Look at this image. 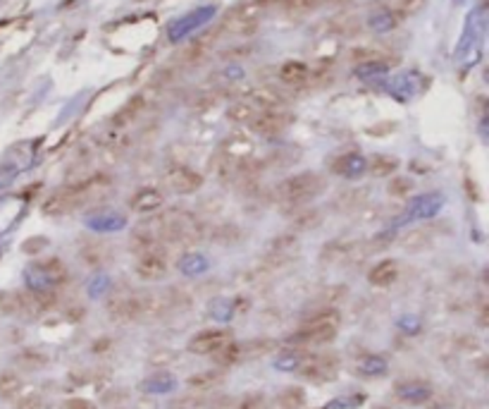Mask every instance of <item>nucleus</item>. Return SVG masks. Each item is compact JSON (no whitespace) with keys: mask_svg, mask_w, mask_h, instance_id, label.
<instances>
[{"mask_svg":"<svg viewBox=\"0 0 489 409\" xmlns=\"http://www.w3.org/2000/svg\"><path fill=\"white\" fill-rule=\"evenodd\" d=\"M175 387V379L172 376H156V379H150L143 383V390L146 393H167Z\"/></svg>","mask_w":489,"mask_h":409,"instance_id":"nucleus-29","label":"nucleus"},{"mask_svg":"<svg viewBox=\"0 0 489 409\" xmlns=\"http://www.w3.org/2000/svg\"><path fill=\"white\" fill-rule=\"evenodd\" d=\"M282 79L287 84H301L305 79V65L301 63H287L282 67Z\"/></svg>","mask_w":489,"mask_h":409,"instance_id":"nucleus-28","label":"nucleus"},{"mask_svg":"<svg viewBox=\"0 0 489 409\" xmlns=\"http://www.w3.org/2000/svg\"><path fill=\"white\" fill-rule=\"evenodd\" d=\"M298 249V237L296 232H287V235H279L277 239H272V244L268 247V261L272 264H284L289 261Z\"/></svg>","mask_w":489,"mask_h":409,"instance_id":"nucleus-11","label":"nucleus"},{"mask_svg":"<svg viewBox=\"0 0 489 409\" xmlns=\"http://www.w3.org/2000/svg\"><path fill=\"white\" fill-rule=\"evenodd\" d=\"M21 390V380L14 376V373H5L3 379H0V395L3 397H13Z\"/></svg>","mask_w":489,"mask_h":409,"instance_id":"nucleus-31","label":"nucleus"},{"mask_svg":"<svg viewBox=\"0 0 489 409\" xmlns=\"http://www.w3.org/2000/svg\"><path fill=\"white\" fill-rule=\"evenodd\" d=\"M485 34V7L476 10L468 17V29L461 41V53H466V65H473L480 56V41Z\"/></svg>","mask_w":489,"mask_h":409,"instance_id":"nucleus-6","label":"nucleus"},{"mask_svg":"<svg viewBox=\"0 0 489 409\" xmlns=\"http://www.w3.org/2000/svg\"><path fill=\"white\" fill-rule=\"evenodd\" d=\"M413 82H416V77H413V74H401V77H397L390 86L391 96H397L399 100H408L413 93H416V86H413Z\"/></svg>","mask_w":489,"mask_h":409,"instance_id":"nucleus-24","label":"nucleus"},{"mask_svg":"<svg viewBox=\"0 0 489 409\" xmlns=\"http://www.w3.org/2000/svg\"><path fill=\"white\" fill-rule=\"evenodd\" d=\"M397 278H399V265L397 261H391V258L380 261V264H377L368 275V280L375 287H390Z\"/></svg>","mask_w":489,"mask_h":409,"instance_id":"nucleus-18","label":"nucleus"},{"mask_svg":"<svg viewBox=\"0 0 489 409\" xmlns=\"http://www.w3.org/2000/svg\"><path fill=\"white\" fill-rule=\"evenodd\" d=\"M272 350V343H248V344H242V354L246 352L248 357H258V354H265V352Z\"/></svg>","mask_w":489,"mask_h":409,"instance_id":"nucleus-36","label":"nucleus"},{"mask_svg":"<svg viewBox=\"0 0 489 409\" xmlns=\"http://www.w3.org/2000/svg\"><path fill=\"white\" fill-rule=\"evenodd\" d=\"M215 359H218V364H222V366L236 364V361L242 359V344H236L229 340V343H225L220 350L215 352Z\"/></svg>","mask_w":489,"mask_h":409,"instance_id":"nucleus-25","label":"nucleus"},{"mask_svg":"<svg viewBox=\"0 0 489 409\" xmlns=\"http://www.w3.org/2000/svg\"><path fill=\"white\" fill-rule=\"evenodd\" d=\"M29 285L34 292H48L50 287L63 285L67 280V268L60 258H46L41 264L31 265V271L27 273Z\"/></svg>","mask_w":489,"mask_h":409,"instance_id":"nucleus-3","label":"nucleus"},{"mask_svg":"<svg viewBox=\"0 0 489 409\" xmlns=\"http://www.w3.org/2000/svg\"><path fill=\"white\" fill-rule=\"evenodd\" d=\"M63 409H96V405L89 400H82V397H72L63 405Z\"/></svg>","mask_w":489,"mask_h":409,"instance_id":"nucleus-40","label":"nucleus"},{"mask_svg":"<svg viewBox=\"0 0 489 409\" xmlns=\"http://www.w3.org/2000/svg\"><path fill=\"white\" fill-rule=\"evenodd\" d=\"M17 304H20L29 316H39V314H46L48 309H53L56 297H53L50 292H34V290H31V292L27 294H20Z\"/></svg>","mask_w":489,"mask_h":409,"instance_id":"nucleus-15","label":"nucleus"},{"mask_svg":"<svg viewBox=\"0 0 489 409\" xmlns=\"http://www.w3.org/2000/svg\"><path fill=\"white\" fill-rule=\"evenodd\" d=\"M136 275L146 283H158V280H163L167 275V258L160 257H139L136 261Z\"/></svg>","mask_w":489,"mask_h":409,"instance_id":"nucleus-12","label":"nucleus"},{"mask_svg":"<svg viewBox=\"0 0 489 409\" xmlns=\"http://www.w3.org/2000/svg\"><path fill=\"white\" fill-rule=\"evenodd\" d=\"M242 237V232L235 228V225H220V228L213 230V239L220 244H232Z\"/></svg>","mask_w":489,"mask_h":409,"instance_id":"nucleus-30","label":"nucleus"},{"mask_svg":"<svg viewBox=\"0 0 489 409\" xmlns=\"http://www.w3.org/2000/svg\"><path fill=\"white\" fill-rule=\"evenodd\" d=\"M167 185H170L177 194H193L201 189L203 178H201L196 170H192V168L179 165V168H172V170L167 172Z\"/></svg>","mask_w":489,"mask_h":409,"instance_id":"nucleus-8","label":"nucleus"},{"mask_svg":"<svg viewBox=\"0 0 489 409\" xmlns=\"http://www.w3.org/2000/svg\"><path fill=\"white\" fill-rule=\"evenodd\" d=\"M277 402H279L282 409H304L305 393L301 387H284L279 397H277Z\"/></svg>","mask_w":489,"mask_h":409,"instance_id":"nucleus-23","label":"nucleus"},{"mask_svg":"<svg viewBox=\"0 0 489 409\" xmlns=\"http://www.w3.org/2000/svg\"><path fill=\"white\" fill-rule=\"evenodd\" d=\"M370 24H373L375 29H380V31H387V29L394 27V20H391L390 13H382V14H377V17H373Z\"/></svg>","mask_w":489,"mask_h":409,"instance_id":"nucleus-38","label":"nucleus"},{"mask_svg":"<svg viewBox=\"0 0 489 409\" xmlns=\"http://www.w3.org/2000/svg\"><path fill=\"white\" fill-rule=\"evenodd\" d=\"M20 361H21V366H24V369H41V366L46 364V357L27 352V354H21Z\"/></svg>","mask_w":489,"mask_h":409,"instance_id":"nucleus-37","label":"nucleus"},{"mask_svg":"<svg viewBox=\"0 0 489 409\" xmlns=\"http://www.w3.org/2000/svg\"><path fill=\"white\" fill-rule=\"evenodd\" d=\"M365 199V189H344L339 196H334L332 206L339 211H354L356 206H361Z\"/></svg>","mask_w":489,"mask_h":409,"instance_id":"nucleus-21","label":"nucleus"},{"mask_svg":"<svg viewBox=\"0 0 489 409\" xmlns=\"http://www.w3.org/2000/svg\"><path fill=\"white\" fill-rule=\"evenodd\" d=\"M156 225L167 244H193L203 237V222L182 208H172V211L158 215Z\"/></svg>","mask_w":489,"mask_h":409,"instance_id":"nucleus-1","label":"nucleus"},{"mask_svg":"<svg viewBox=\"0 0 489 409\" xmlns=\"http://www.w3.org/2000/svg\"><path fill=\"white\" fill-rule=\"evenodd\" d=\"M215 14V7H201V10H193L192 14H186L182 20H177L170 27V39L172 41H179V39H184L192 31H196L199 27H203L210 17Z\"/></svg>","mask_w":489,"mask_h":409,"instance_id":"nucleus-7","label":"nucleus"},{"mask_svg":"<svg viewBox=\"0 0 489 409\" xmlns=\"http://www.w3.org/2000/svg\"><path fill=\"white\" fill-rule=\"evenodd\" d=\"M334 335H337V326H311V323H304V328L291 337V343L327 344L332 343Z\"/></svg>","mask_w":489,"mask_h":409,"instance_id":"nucleus-10","label":"nucleus"},{"mask_svg":"<svg viewBox=\"0 0 489 409\" xmlns=\"http://www.w3.org/2000/svg\"><path fill=\"white\" fill-rule=\"evenodd\" d=\"M225 343H229V333L225 330H203L189 343V350L193 354H215Z\"/></svg>","mask_w":489,"mask_h":409,"instance_id":"nucleus-9","label":"nucleus"},{"mask_svg":"<svg viewBox=\"0 0 489 409\" xmlns=\"http://www.w3.org/2000/svg\"><path fill=\"white\" fill-rule=\"evenodd\" d=\"M232 117H235V120H251V108L248 106H235L232 108Z\"/></svg>","mask_w":489,"mask_h":409,"instance_id":"nucleus-42","label":"nucleus"},{"mask_svg":"<svg viewBox=\"0 0 489 409\" xmlns=\"http://www.w3.org/2000/svg\"><path fill=\"white\" fill-rule=\"evenodd\" d=\"M165 196L156 187H142L139 192L132 196V211L136 213H153L158 208H163Z\"/></svg>","mask_w":489,"mask_h":409,"instance_id":"nucleus-13","label":"nucleus"},{"mask_svg":"<svg viewBox=\"0 0 489 409\" xmlns=\"http://www.w3.org/2000/svg\"><path fill=\"white\" fill-rule=\"evenodd\" d=\"M239 409H268V405H265V397H262V395H251V397H246V400L239 405Z\"/></svg>","mask_w":489,"mask_h":409,"instance_id":"nucleus-39","label":"nucleus"},{"mask_svg":"<svg viewBox=\"0 0 489 409\" xmlns=\"http://www.w3.org/2000/svg\"><path fill=\"white\" fill-rule=\"evenodd\" d=\"M430 409H451V405H449V402H433V407Z\"/></svg>","mask_w":489,"mask_h":409,"instance_id":"nucleus-44","label":"nucleus"},{"mask_svg":"<svg viewBox=\"0 0 489 409\" xmlns=\"http://www.w3.org/2000/svg\"><path fill=\"white\" fill-rule=\"evenodd\" d=\"M301 359H304V354H298V352H289V354H284V357L277 359L275 366L279 369V371H298Z\"/></svg>","mask_w":489,"mask_h":409,"instance_id":"nucleus-33","label":"nucleus"},{"mask_svg":"<svg viewBox=\"0 0 489 409\" xmlns=\"http://www.w3.org/2000/svg\"><path fill=\"white\" fill-rule=\"evenodd\" d=\"M358 371L365 373V376H382L387 371V361L382 357H365L363 361H358Z\"/></svg>","mask_w":489,"mask_h":409,"instance_id":"nucleus-27","label":"nucleus"},{"mask_svg":"<svg viewBox=\"0 0 489 409\" xmlns=\"http://www.w3.org/2000/svg\"><path fill=\"white\" fill-rule=\"evenodd\" d=\"M110 254H113L110 247L99 242V239H86V242L79 247V258H82L86 265H91V268H100V265L110 258Z\"/></svg>","mask_w":489,"mask_h":409,"instance_id":"nucleus-14","label":"nucleus"},{"mask_svg":"<svg viewBox=\"0 0 489 409\" xmlns=\"http://www.w3.org/2000/svg\"><path fill=\"white\" fill-rule=\"evenodd\" d=\"M220 380H222L220 371H203V373H196V376H192V379H189V386L196 387V390H208V387L218 386Z\"/></svg>","mask_w":489,"mask_h":409,"instance_id":"nucleus-26","label":"nucleus"},{"mask_svg":"<svg viewBox=\"0 0 489 409\" xmlns=\"http://www.w3.org/2000/svg\"><path fill=\"white\" fill-rule=\"evenodd\" d=\"M172 359H175V354H172V352H160V354H153V359H150V364L153 366H160L165 361V364H167V361H172Z\"/></svg>","mask_w":489,"mask_h":409,"instance_id":"nucleus-43","label":"nucleus"},{"mask_svg":"<svg viewBox=\"0 0 489 409\" xmlns=\"http://www.w3.org/2000/svg\"><path fill=\"white\" fill-rule=\"evenodd\" d=\"M339 371V359L334 354H304L298 373L308 380L315 383H325V380L334 379Z\"/></svg>","mask_w":489,"mask_h":409,"instance_id":"nucleus-4","label":"nucleus"},{"mask_svg":"<svg viewBox=\"0 0 489 409\" xmlns=\"http://www.w3.org/2000/svg\"><path fill=\"white\" fill-rule=\"evenodd\" d=\"M322 221V215L315 208H305V211H298L294 215V221H291V228L296 230V232H304V230H313L318 222Z\"/></svg>","mask_w":489,"mask_h":409,"instance_id":"nucleus-22","label":"nucleus"},{"mask_svg":"<svg viewBox=\"0 0 489 409\" xmlns=\"http://www.w3.org/2000/svg\"><path fill=\"white\" fill-rule=\"evenodd\" d=\"M433 244V235L425 228H413L401 237V247L406 251H425Z\"/></svg>","mask_w":489,"mask_h":409,"instance_id":"nucleus-20","label":"nucleus"},{"mask_svg":"<svg viewBox=\"0 0 489 409\" xmlns=\"http://www.w3.org/2000/svg\"><path fill=\"white\" fill-rule=\"evenodd\" d=\"M397 395L404 402H408V405H423V402L433 397V387L420 383V380H416V383H401L397 387Z\"/></svg>","mask_w":489,"mask_h":409,"instance_id":"nucleus-17","label":"nucleus"},{"mask_svg":"<svg viewBox=\"0 0 489 409\" xmlns=\"http://www.w3.org/2000/svg\"><path fill=\"white\" fill-rule=\"evenodd\" d=\"M14 309V297H10L7 292H0V316L10 314Z\"/></svg>","mask_w":489,"mask_h":409,"instance_id":"nucleus-41","label":"nucleus"},{"mask_svg":"<svg viewBox=\"0 0 489 409\" xmlns=\"http://www.w3.org/2000/svg\"><path fill=\"white\" fill-rule=\"evenodd\" d=\"M413 192V182L408 178H394L390 182L391 196H408Z\"/></svg>","mask_w":489,"mask_h":409,"instance_id":"nucleus-35","label":"nucleus"},{"mask_svg":"<svg viewBox=\"0 0 489 409\" xmlns=\"http://www.w3.org/2000/svg\"><path fill=\"white\" fill-rule=\"evenodd\" d=\"M397 170V161L394 158L387 156H377L373 161V172H375L377 178H384V175H391V172Z\"/></svg>","mask_w":489,"mask_h":409,"instance_id":"nucleus-32","label":"nucleus"},{"mask_svg":"<svg viewBox=\"0 0 489 409\" xmlns=\"http://www.w3.org/2000/svg\"><path fill=\"white\" fill-rule=\"evenodd\" d=\"M41 407V395L39 390H27L17 395V409H39Z\"/></svg>","mask_w":489,"mask_h":409,"instance_id":"nucleus-34","label":"nucleus"},{"mask_svg":"<svg viewBox=\"0 0 489 409\" xmlns=\"http://www.w3.org/2000/svg\"><path fill=\"white\" fill-rule=\"evenodd\" d=\"M325 189V179L315 172H301L277 185V199L287 206H301Z\"/></svg>","mask_w":489,"mask_h":409,"instance_id":"nucleus-2","label":"nucleus"},{"mask_svg":"<svg viewBox=\"0 0 489 409\" xmlns=\"http://www.w3.org/2000/svg\"><path fill=\"white\" fill-rule=\"evenodd\" d=\"M251 153H253V144L248 142L246 136H232V139H227V142H225V146H222L220 156L229 158L232 163H236L239 168H244V163H246L248 158H251Z\"/></svg>","mask_w":489,"mask_h":409,"instance_id":"nucleus-16","label":"nucleus"},{"mask_svg":"<svg viewBox=\"0 0 489 409\" xmlns=\"http://www.w3.org/2000/svg\"><path fill=\"white\" fill-rule=\"evenodd\" d=\"M332 168L334 172H339L344 178H358L365 170V158L358 156V153H347V156L337 158Z\"/></svg>","mask_w":489,"mask_h":409,"instance_id":"nucleus-19","label":"nucleus"},{"mask_svg":"<svg viewBox=\"0 0 489 409\" xmlns=\"http://www.w3.org/2000/svg\"><path fill=\"white\" fill-rule=\"evenodd\" d=\"M106 309L115 321H134V318H142V292L117 290V292L107 300Z\"/></svg>","mask_w":489,"mask_h":409,"instance_id":"nucleus-5","label":"nucleus"}]
</instances>
